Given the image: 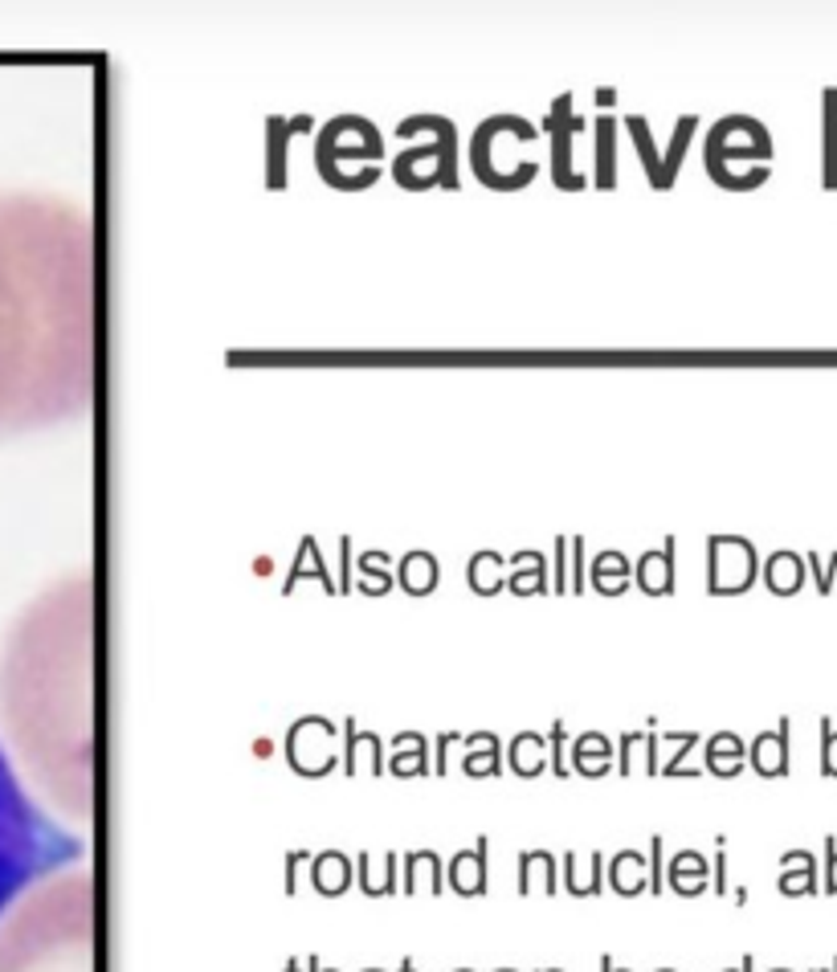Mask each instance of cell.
<instances>
[{
  "instance_id": "obj_2",
  "label": "cell",
  "mask_w": 837,
  "mask_h": 972,
  "mask_svg": "<svg viewBox=\"0 0 837 972\" xmlns=\"http://www.w3.org/2000/svg\"><path fill=\"white\" fill-rule=\"evenodd\" d=\"M9 274H4V242H0V405L9 393Z\"/></svg>"
},
{
  "instance_id": "obj_4",
  "label": "cell",
  "mask_w": 837,
  "mask_h": 972,
  "mask_svg": "<svg viewBox=\"0 0 837 972\" xmlns=\"http://www.w3.org/2000/svg\"><path fill=\"white\" fill-rule=\"evenodd\" d=\"M829 887H834V891H837V863H834V882H829Z\"/></svg>"
},
{
  "instance_id": "obj_3",
  "label": "cell",
  "mask_w": 837,
  "mask_h": 972,
  "mask_svg": "<svg viewBox=\"0 0 837 972\" xmlns=\"http://www.w3.org/2000/svg\"><path fill=\"white\" fill-rule=\"evenodd\" d=\"M825 110H829V131H825V185H837V91H829L825 98Z\"/></svg>"
},
{
  "instance_id": "obj_1",
  "label": "cell",
  "mask_w": 837,
  "mask_h": 972,
  "mask_svg": "<svg viewBox=\"0 0 837 972\" xmlns=\"http://www.w3.org/2000/svg\"><path fill=\"white\" fill-rule=\"evenodd\" d=\"M82 858V838L33 801L0 748V920L30 895L37 882Z\"/></svg>"
}]
</instances>
